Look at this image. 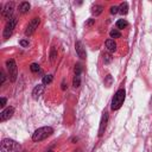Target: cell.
<instances>
[{
	"label": "cell",
	"mask_w": 152,
	"mask_h": 152,
	"mask_svg": "<svg viewBox=\"0 0 152 152\" xmlns=\"http://www.w3.org/2000/svg\"><path fill=\"white\" fill-rule=\"evenodd\" d=\"M53 133V128L50 126H44L40 127L38 129L34 131V133L32 134V140L33 141H42L44 139H46L48 137H50Z\"/></svg>",
	"instance_id": "obj_1"
},
{
	"label": "cell",
	"mask_w": 152,
	"mask_h": 152,
	"mask_svg": "<svg viewBox=\"0 0 152 152\" xmlns=\"http://www.w3.org/2000/svg\"><path fill=\"white\" fill-rule=\"evenodd\" d=\"M125 95H126L125 89L121 88V89L116 90V93L114 94V96L112 99V103H110V109L112 110H118L122 106V103L125 101Z\"/></svg>",
	"instance_id": "obj_2"
},
{
	"label": "cell",
	"mask_w": 152,
	"mask_h": 152,
	"mask_svg": "<svg viewBox=\"0 0 152 152\" xmlns=\"http://www.w3.org/2000/svg\"><path fill=\"white\" fill-rule=\"evenodd\" d=\"M20 150V145L13 139H4L1 141V151L2 152H18Z\"/></svg>",
	"instance_id": "obj_3"
},
{
	"label": "cell",
	"mask_w": 152,
	"mask_h": 152,
	"mask_svg": "<svg viewBox=\"0 0 152 152\" xmlns=\"http://www.w3.org/2000/svg\"><path fill=\"white\" fill-rule=\"evenodd\" d=\"M6 68H7V72H8V77L11 82H15L17 76H18V68H17V63L13 58L7 59L6 62Z\"/></svg>",
	"instance_id": "obj_4"
},
{
	"label": "cell",
	"mask_w": 152,
	"mask_h": 152,
	"mask_svg": "<svg viewBox=\"0 0 152 152\" xmlns=\"http://www.w3.org/2000/svg\"><path fill=\"white\" fill-rule=\"evenodd\" d=\"M15 25H17V19H15V18H11V19L7 21V24L5 25L4 32H2V37H4L5 39L10 38V37L12 36V33H13V31H14Z\"/></svg>",
	"instance_id": "obj_5"
},
{
	"label": "cell",
	"mask_w": 152,
	"mask_h": 152,
	"mask_svg": "<svg viewBox=\"0 0 152 152\" xmlns=\"http://www.w3.org/2000/svg\"><path fill=\"white\" fill-rule=\"evenodd\" d=\"M39 24H40V19H39V18H33V19L28 23V25H27V27H26V30H25V34H26V36L33 34L34 31L38 28Z\"/></svg>",
	"instance_id": "obj_6"
},
{
	"label": "cell",
	"mask_w": 152,
	"mask_h": 152,
	"mask_svg": "<svg viewBox=\"0 0 152 152\" xmlns=\"http://www.w3.org/2000/svg\"><path fill=\"white\" fill-rule=\"evenodd\" d=\"M107 124H108V113L107 112H103L102 113V116H101V121H100V126H99V137H102L104 131H106V127H107Z\"/></svg>",
	"instance_id": "obj_7"
},
{
	"label": "cell",
	"mask_w": 152,
	"mask_h": 152,
	"mask_svg": "<svg viewBox=\"0 0 152 152\" xmlns=\"http://www.w3.org/2000/svg\"><path fill=\"white\" fill-rule=\"evenodd\" d=\"M13 8H14V4L13 2H7L5 6H4V10L1 11V14L5 19H11V15H12V12H13Z\"/></svg>",
	"instance_id": "obj_8"
},
{
	"label": "cell",
	"mask_w": 152,
	"mask_h": 152,
	"mask_svg": "<svg viewBox=\"0 0 152 152\" xmlns=\"http://www.w3.org/2000/svg\"><path fill=\"white\" fill-rule=\"evenodd\" d=\"M14 114V108L13 107H7L5 108L1 113H0V121H6L10 118H12V115Z\"/></svg>",
	"instance_id": "obj_9"
},
{
	"label": "cell",
	"mask_w": 152,
	"mask_h": 152,
	"mask_svg": "<svg viewBox=\"0 0 152 152\" xmlns=\"http://www.w3.org/2000/svg\"><path fill=\"white\" fill-rule=\"evenodd\" d=\"M75 50H76V52H77V55H78V57H80L81 59H84V58L87 57L86 49H84L82 42H80V40L76 42V44H75Z\"/></svg>",
	"instance_id": "obj_10"
},
{
	"label": "cell",
	"mask_w": 152,
	"mask_h": 152,
	"mask_svg": "<svg viewBox=\"0 0 152 152\" xmlns=\"http://www.w3.org/2000/svg\"><path fill=\"white\" fill-rule=\"evenodd\" d=\"M43 91H44V84H38V86H36V87L33 88V90H32V97H33L34 100H38L39 96L43 94Z\"/></svg>",
	"instance_id": "obj_11"
},
{
	"label": "cell",
	"mask_w": 152,
	"mask_h": 152,
	"mask_svg": "<svg viewBox=\"0 0 152 152\" xmlns=\"http://www.w3.org/2000/svg\"><path fill=\"white\" fill-rule=\"evenodd\" d=\"M106 48L109 52H114L116 50V43L114 42V39H107L106 40Z\"/></svg>",
	"instance_id": "obj_12"
},
{
	"label": "cell",
	"mask_w": 152,
	"mask_h": 152,
	"mask_svg": "<svg viewBox=\"0 0 152 152\" xmlns=\"http://www.w3.org/2000/svg\"><path fill=\"white\" fill-rule=\"evenodd\" d=\"M102 11H103V7L101 5H95V6L91 7V14H94L95 17L100 15L102 13Z\"/></svg>",
	"instance_id": "obj_13"
},
{
	"label": "cell",
	"mask_w": 152,
	"mask_h": 152,
	"mask_svg": "<svg viewBox=\"0 0 152 152\" xmlns=\"http://www.w3.org/2000/svg\"><path fill=\"white\" fill-rule=\"evenodd\" d=\"M28 10H30V4H28V2L24 1V2H21V4L19 5V12H20V13H26Z\"/></svg>",
	"instance_id": "obj_14"
},
{
	"label": "cell",
	"mask_w": 152,
	"mask_h": 152,
	"mask_svg": "<svg viewBox=\"0 0 152 152\" xmlns=\"http://www.w3.org/2000/svg\"><path fill=\"white\" fill-rule=\"evenodd\" d=\"M119 12L121 13V14H127L128 13V4L125 1V2H122L120 6H119Z\"/></svg>",
	"instance_id": "obj_15"
},
{
	"label": "cell",
	"mask_w": 152,
	"mask_h": 152,
	"mask_svg": "<svg viewBox=\"0 0 152 152\" xmlns=\"http://www.w3.org/2000/svg\"><path fill=\"white\" fill-rule=\"evenodd\" d=\"M57 59V49L55 46L51 48V51H50V61L51 63H55Z\"/></svg>",
	"instance_id": "obj_16"
},
{
	"label": "cell",
	"mask_w": 152,
	"mask_h": 152,
	"mask_svg": "<svg viewBox=\"0 0 152 152\" xmlns=\"http://www.w3.org/2000/svg\"><path fill=\"white\" fill-rule=\"evenodd\" d=\"M128 25V23L125 20V19H119L118 21H116V28L118 30H121V28H125L126 26Z\"/></svg>",
	"instance_id": "obj_17"
},
{
	"label": "cell",
	"mask_w": 152,
	"mask_h": 152,
	"mask_svg": "<svg viewBox=\"0 0 152 152\" xmlns=\"http://www.w3.org/2000/svg\"><path fill=\"white\" fill-rule=\"evenodd\" d=\"M80 84H81V76L80 75H75L74 80H72V86L75 88H77V87H80Z\"/></svg>",
	"instance_id": "obj_18"
},
{
	"label": "cell",
	"mask_w": 152,
	"mask_h": 152,
	"mask_svg": "<svg viewBox=\"0 0 152 152\" xmlns=\"http://www.w3.org/2000/svg\"><path fill=\"white\" fill-rule=\"evenodd\" d=\"M109 36H110V38H120L121 37V33L119 32L118 28H114V30H112L109 32Z\"/></svg>",
	"instance_id": "obj_19"
},
{
	"label": "cell",
	"mask_w": 152,
	"mask_h": 152,
	"mask_svg": "<svg viewBox=\"0 0 152 152\" xmlns=\"http://www.w3.org/2000/svg\"><path fill=\"white\" fill-rule=\"evenodd\" d=\"M52 82V75H45L43 77V84H49Z\"/></svg>",
	"instance_id": "obj_20"
},
{
	"label": "cell",
	"mask_w": 152,
	"mask_h": 152,
	"mask_svg": "<svg viewBox=\"0 0 152 152\" xmlns=\"http://www.w3.org/2000/svg\"><path fill=\"white\" fill-rule=\"evenodd\" d=\"M30 69H31V71H32V72H38V71L40 70L39 64H37V63H32V64H31V66H30Z\"/></svg>",
	"instance_id": "obj_21"
},
{
	"label": "cell",
	"mask_w": 152,
	"mask_h": 152,
	"mask_svg": "<svg viewBox=\"0 0 152 152\" xmlns=\"http://www.w3.org/2000/svg\"><path fill=\"white\" fill-rule=\"evenodd\" d=\"M112 81H113L112 76H110V75H107V76H106V78H104V84H106V87H110Z\"/></svg>",
	"instance_id": "obj_22"
},
{
	"label": "cell",
	"mask_w": 152,
	"mask_h": 152,
	"mask_svg": "<svg viewBox=\"0 0 152 152\" xmlns=\"http://www.w3.org/2000/svg\"><path fill=\"white\" fill-rule=\"evenodd\" d=\"M118 12H119V7L118 6H112L110 7V13L112 14H116Z\"/></svg>",
	"instance_id": "obj_23"
},
{
	"label": "cell",
	"mask_w": 152,
	"mask_h": 152,
	"mask_svg": "<svg viewBox=\"0 0 152 152\" xmlns=\"http://www.w3.org/2000/svg\"><path fill=\"white\" fill-rule=\"evenodd\" d=\"M75 75H81V65L80 64L75 65Z\"/></svg>",
	"instance_id": "obj_24"
},
{
	"label": "cell",
	"mask_w": 152,
	"mask_h": 152,
	"mask_svg": "<svg viewBox=\"0 0 152 152\" xmlns=\"http://www.w3.org/2000/svg\"><path fill=\"white\" fill-rule=\"evenodd\" d=\"M19 43H20V45H21V46H24V48L28 45V40H25V39H23V40H20Z\"/></svg>",
	"instance_id": "obj_25"
},
{
	"label": "cell",
	"mask_w": 152,
	"mask_h": 152,
	"mask_svg": "<svg viewBox=\"0 0 152 152\" xmlns=\"http://www.w3.org/2000/svg\"><path fill=\"white\" fill-rule=\"evenodd\" d=\"M0 106H1V107H5V106H6V99H5V97H1V100H0Z\"/></svg>",
	"instance_id": "obj_26"
},
{
	"label": "cell",
	"mask_w": 152,
	"mask_h": 152,
	"mask_svg": "<svg viewBox=\"0 0 152 152\" xmlns=\"http://www.w3.org/2000/svg\"><path fill=\"white\" fill-rule=\"evenodd\" d=\"M93 24H94V19H89V20L86 23L87 26H90V25H93Z\"/></svg>",
	"instance_id": "obj_27"
},
{
	"label": "cell",
	"mask_w": 152,
	"mask_h": 152,
	"mask_svg": "<svg viewBox=\"0 0 152 152\" xmlns=\"http://www.w3.org/2000/svg\"><path fill=\"white\" fill-rule=\"evenodd\" d=\"M104 62H106V63H109V62H110V56H109V55H106V56H104Z\"/></svg>",
	"instance_id": "obj_28"
},
{
	"label": "cell",
	"mask_w": 152,
	"mask_h": 152,
	"mask_svg": "<svg viewBox=\"0 0 152 152\" xmlns=\"http://www.w3.org/2000/svg\"><path fill=\"white\" fill-rule=\"evenodd\" d=\"M5 80H6V76H5V74H4V72H1V86L4 84Z\"/></svg>",
	"instance_id": "obj_29"
},
{
	"label": "cell",
	"mask_w": 152,
	"mask_h": 152,
	"mask_svg": "<svg viewBox=\"0 0 152 152\" xmlns=\"http://www.w3.org/2000/svg\"><path fill=\"white\" fill-rule=\"evenodd\" d=\"M62 89H63V90L65 89V82H64V81L62 82Z\"/></svg>",
	"instance_id": "obj_30"
},
{
	"label": "cell",
	"mask_w": 152,
	"mask_h": 152,
	"mask_svg": "<svg viewBox=\"0 0 152 152\" xmlns=\"http://www.w3.org/2000/svg\"><path fill=\"white\" fill-rule=\"evenodd\" d=\"M74 152H82V151H81V150H80V148H77V150H75V151H74Z\"/></svg>",
	"instance_id": "obj_31"
},
{
	"label": "cell",
	"mask_w": 152,
	"mask_h": 152,
	"mask_svg": "<svg viewBox=\"0 0 152 152\" xmlns=\"http://www.w3.org/2000/svg\"><path fill=\"white\" fill-rule=\"evenodd\" d=\"M48 152H53V151H48Z\"/></svg>",
	"instance_id": "obj_32"
}]
</instances>
